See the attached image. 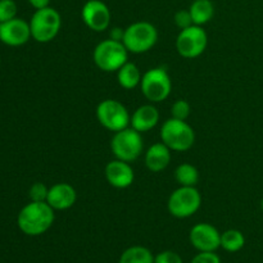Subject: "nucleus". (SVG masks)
I'll return each mask as SVG.
<instances>
[{"label":"nucleus","mask_w":263,"mask_h":263,"mask_svg":"<svg viewBox=\"0 0 263 263\" xmlns=\"http://www.w3.org/2000/svg\"><path fill=\"white\" fill-rule=\"evenodd\" d=\"M55 213L46 202H30L20 211L17 225L23 234L39 236L53 226Z\"/></svg>","instance_id":"obj_1"},{"label":"nucleus","mask_w":263,"mask_h":263,"mask_svg":"<svg viewBox=\"0 0 263 263\" xmlns=\"http://www.w3.org/2000/svg\"><path fill=\"white\" fill-rule=\"evenodd\" d=\"M92 59L100 71L117 72L123 64L128 62V50L122 41L107 39L95 46Z\"/></svg>","instance_id":"obj_2"},{"label":"nucleus","mask_w":263,"mask_h":263,"mask_svg":"<svg viewBox=\"0 0 263 263\" xmlns=\"http://www.w3.org/2000/svg\"><path fill=\"white\" fill-rule=\"evenodd\" d=\"M157 41H158V31L151 22L139 21L123 30L122 43L128 53H146L154 48Z\"/></svg>","instance_id":"obj_3"},{"label":"nucleus","mask_w":263,"mask_h":263,"mask_svg":"<svg viewBox=\"0 0 263 263\" xmlns=\"http://www.w3.org/2000/svg\"><path fill=\"white\" fill-rule=\"evenodd\" d=\"M161 140L172 152H186L195 143V131L186 121L168 118L161 127Z\"/></svg>","instance_id":"obj_4"},{"label":"nucleus","mask_w":263,"mask_h":263,"mask_svg":"<svg viewBox=\"0 0 263 263\" xmlns=\"http://www.w3.org/2000/svg\"><path fill=\"white\" fill-rule=\"evenodd\" d=\"M62 27V17L51 7L35 10L30 21L31 37L41 44L50 43L57 37Z\"/></svg>","instance_id":"obj_5"},{"label":"nucleus","mask_w":263,"mask_h":263,"mask_svg":"<svg viewBox=\"0 0 263 263\" xmlns=\"http://www.w3.org/2000/svg\"><path fill=\"white\" fill-rule=\"evenodd\" d=\"M110 149L116 159L131 163L143 154L144 143L141 133L133 127H126L117 131L110 140Z\"/></svg>","instance_id":"obj_6"},{"label":"nucleus","mask_w":263,"mask_h":263,"mask_svg":"<svg viewBox=\"0 0 263 263\" xmlns=\"http://www.w3.org/2000/svg\"><path fill=\"white\" fill-rule=\"evenodd\" d=\"M140 90L151 103H161L166 100L172 90V81L168 72L163 67L148 69L143 74Z\"/></svg>","instance_id":"obj_7"},{"label":"nucleus","mask_w":263,"mask_h":263,"mask_svg":"<svg viewBox=\"0 0 263 263\" xmlns=\"http://www.w3.org/2000/svg\"><path fill=\"white\" fill-rule=\"evenodd\" d=\"M202 195L195 186H180L170 195L167 210L176 218H189L199 211Z\"/></svg>","instance_id":"obj_8"},{"label":"nucleus","mask_w":263,"mask_h":263,"mask_svg":"<svg viewBox=\"0 0 263 263\" xmlns=\"http://www.w3.org/2000/svg\"><path fill=\"white\" fill-rule=\"evenodd\" d=\"M97 120L100 125L112 133L128 127L131 116L127 108L116 99H105L97 107Z\"/></svg>","instance_id":"obj_9"},{"label":"nucleus","mask_w":263,"mask_h":263,"mask_svg":"<svg viewBox=\"0 0 263 263\" xmlns=\"http://www.w3.org/2000/svg\"><path fill=\"white\" fill-rule=\"evenodd\" d=\"M208 45V36L202 26L193 25L180 31L176 39L177 53L185 59H194L202 55Z\"/></svg>","instance_id":"obj_10"},{"label":"nucleus","mask_w":263,"mask_h":263,"mask_svg":"<svg viewBox=\"0 0 263 263\" xmlns=\"http://www.w3.org/2000/svg\"><path fill=\"white\" fill-rule=\"evenodd\" d=\"M81 17L87 28L94 32H103L109 28L112 14L102 0H87L81 10Z\"/></svg>","instance_id":"obj_11"},{"label":"nucleus","mask_w":263,"mask_h":263,"mask_svg":"<svg viewBox=\"0 0 263 263\" xmlns=\"http://www.w3.org/2000/svg\"><path fill=\"white\" fill-rule=\"evenodd\" d=\"M189 240L198 252H216L221 247V233L211 223L200 222L192 228Z\"/></svg>","instance_id":"obj_12"},{"label":"nucleus","mask_w":263,"mask_h":263,"mask_svg":"<svg viewBox=\"0 0 263 263\" xmlns=\"http://www.w3.org/2000/svg\"><path fill=\"white\" fill-rule=\"evenodd\" d=\"M31 37L30 23L21 18H13L0 23V41L8 46H22Z\"/></svg>","instance_id":"obj_13"},{"label":"nucleus","mask_w":263,"mask_h":263,"mask_svg":"<svg viewBox=\"0 0 263 263\" xmlns=\"http://www.w3.org/2000/svg\"><path fill=\"white\" fill-rule=\"evenodd\" d=\"M104 174L108 184L116 189H127L135 180V174L131 164L121 159L108 162Z\"/></svg>","instance_id":"obj_14"},{"label":"nucleus","mask_w":263,"mask_h":263,"mask_svg":"<svg viewBox=\"0 0 263 263\" xmlns=\"http://www.w3.org/2000/svg\"><path fill=\"white\" fill-rule=\"evenodd\" d=\"M77 200V193L72 185L67 182H58L49 187L46 203L54 211H66L73 207Z\"/></svg>","instance_id":"obj_15"},{"label":"nucleus","mask_w":263,"mask_h":263,"mask_svg":"<svg viewBox=\"0 0 263 263\" xmlns=\"http://www.w3.org/2000/svg\"><path fill=\"white\" fill-rule=\"evenodd\" d=\"M171 149L162 141L153 144L152 146H149L144 156L145 167L154 174L162 172L171 163Z\"/></svg>","instance_id":"obj_16"},{"label":"nucleus","mask_w":263,"mask_h":263,"mask_svg":"<svg viewBox=\"0 0 263 263\" xmlns=\"http://www.w3.org/2000/svg\"><path fill=\"white\" fill-rule=\"evenodd\" d=\"M159 112L156 107L152 104H144L136 108L135 112L131 116L130 125L139 133H148L152 128L158 125Z\"/></svg>","instance_id":"obj_17"},{"label":"nucleus","mask_w":263,"mask_h":263,"mask_svg":"<svg viewBox=\"0 0 263 263\" xmlns=\"http://www.w3.org/2000/svg\"><path fill=\"white\" fill-rule=\"evenodd\" d=\"M141 79H143V74H141L140 68L135 63H131V62L125 63L117 71L118 84L126 90H133L135 87L140 86Z\"/></svg>","instance_id":"obj_18"},{"label":"nucleus","mask_w":263,"mask_h":263,"mask_svg":"<svg viewBox=\"0 0 263 263\" xmlns=\"http://www.w3.org/2000/svg\"><path fill=\"white\" fill-rule=\"evenodd\" d=\"M193 22L197 26H203L210 22L215 15V5L211 0H194L189 8Z\"/></svg>","instance_id":"obj_19"},{"label":"nucleus","mask_w":263,"mask_h":263,"mask_svg":"<svg viewBox=\"0 0 263 263\" xmlns=\"http://www.w3.org/2000/svg\"><path fill=\"white\" fill-rule=\"evenodd\" d=\"M118 263H154V256L145 247L134 246L121 254Z\"/></svg>","instance_id":"obj_20"},{"label":"nucleus","mask_w":263,"mask_h":263,"mask_svg":"<svg viewBox=\"0 0 263 263\" xmlns=\"http://www.w3.org/2000/svg\"><path fill=\"white\" fill-rule=\"evenodd\" d=\"M246 246V236L236 229H230L221 234V248L229 253H235L241 251Z\"/></svg>","instance_id":"obj_21"},{"label":"nucleus","mask_w":263,"mask_h":263,"mask_svg":"<svg viewBox=\"0 0 263 263\" xmlns=\"http://www.w3.org/2000/svg\"><path fill=\"white\" fill-rule=\"evenodd\" d=\"M175 180L180 186H197L199 181V172L190 163L179 164L175 170Z\"/></svg>","instance_id":"obj_22"},{"label":"nucleus","mask_w":263,"mask_h":263,"mask_svg":"<svg viewBox=\"0 0 263 263\" xmlns=\"http://www.w3.org/2000/svg\"><path fill=\"white\" fill-rule=\"evenodd\" d=\"M190 112H192V107H190L189 102L184 99H177L171 107V117L176 118V120L186 121L189 118Z\"/></svg>","instance_id":"obj_23"},{"label":"nucleus","mask_w":263,"mask_h":263,"mask_svg":"<svg viewBox=\"0 0 263 263\" xmlns=\"http://www.w3.org/2000/svg\"><path fill=\"white\" fill-rule=\"evenodd\" d=\"M49 194V187L44 182H33L28 190V197L31 202H46Z\"/></svg>","instance_id":"obj_24"},{"label":"nucleus","mask_w":263,"mask_h":263,"mask_svg":"<svg viewBox=\"0 0 263 263\" xmlns=\"http://www.w3.org/2000/svg\"><path fill=\"white\" fill-rule=\"evenodd\" d=\"M17 17V4L14 0H0V23Z\"/></svg>","instance_id":"obj_25"},{"label":"nucleus","mask_w":263,"mask_h":263,"mask_svg":"<svg viewBox=\"0 0 263 263\" xmlns=\"http://www.w3.org/2000/svg\"><path fill=\"white\" fill-rule=\"evenodd\" d=\"M174 21H175V25L180 28V31L185 30V28H187V27H190V26L194 25L189 9H181V10H179V12L175 13Z\"/></svg>","instance_id":"obj_26"},{"label":"nucleus","mask_w":263,"mask_h":263,"mask_svg":"<svg viewBox=\"0 0 263 263\" xmlns=\"http://www.w3.org/2000/svg\"><path fill=\"white\" fill-rule=\"evenodd\" d=\"M154 263H182V258L176 252L163 251L154 257Z\"/></svg>","instance_id":"obj_27"},{"label":"nucleus","mask_w":263,"mask_h":263,"mask_svg":"<svg viewBox=\"0 0 263 263\" xmlns=\"http://www.w3.org/2000/svg\"><path fill=\"white\" fill-rule=\"evenodd\" d=\"M190 263H221V259L215 252H199Z\"/></svg>","instance_id":"obj_28"},{"label":"nucleus","mask_w":263,"mask_h":263,"mask_svg":"<svg viewBox=\"0 0 263 263\" xmlns=\"http://www.w3.org/2000/svg\"><path fill=\"white\" fill-rule=\"evenodd\" d=\"M28 3L31 4V7L35 8L36 10L37 9H43V8L50 7V0H28Z\"/></svg>","instance_id":"obj_29"},{"label":"nucleus","mask_w":263,"mask_h":263,"mask_svg":"<svg viewBox=\"0 0 263 263\" xmlns=\"http://www.w3.org/2000/svg\"><path fill=\"white\" fill-rule=\"evenodd\" d=\"M261 208H262V211H263V198H262V200H261Z\"/></svg>","instance_id":"obj_30"}]
</instances>
